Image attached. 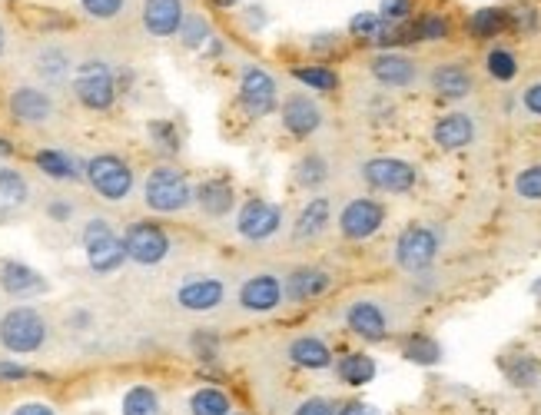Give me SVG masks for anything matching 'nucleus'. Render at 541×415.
<instances>
[{"label": "nucleus", "instance_id": "1", "mask_svg": "<svg viewBox=\"0 0 541 415\" xmlns=\"http://www.w3.org/2000/svg\"><path fill=\"white\" fill-rule=\"evenodd\" d=\"M47 336V319L34 306H14L0 316V346L14 352V356H34V352L44 349Z\"/></svg>", "mask_w": 541, "mask_h": 415}, {"label": "nucleus", "instance_id": "2", "mask_svg": "<svg viewBox=\"0 0 541 415\" xmlns=\"http://www.w3.org/2000/svg\"><path fill=\"white\" fill-rule=\"evenodd\" d=\"M143 203L153 213H183L193 203V190L176 166H156L143 183Z\"/></svg>", "mask_w": 541, "mask_h": 415}, {"label": "nucleus", "instance_id": "3", "mask_svg": "<svg viewBox=\"0 0 541 415\" xmlns=\"http://www.w3.org/2000/svg\"><path fill=\"white\" fill-rule=\"evenodd\" d=\"M83 249H87V263L93 273H113V269L123 266V240L113 233V226L107 220H90L83 226Z\"/></svg>", "mask_w": 541, "mask_h": 415}, {"label": "nucleus", "instance_id": "4", "mask_svg": "<svg viewBox=\"0 0 541 415\" xmlns=\"http://www.w3.org/2000/svg\"><path fill=\"white\" fill-rule=\"evenodd\" d=\"M74 93L87 110H110L117 100V80L103 60H87L74 74Z\"/></svg>", "mask_w": 541, "mask_h": 415}, {"label": "nucleus", "instance_id": "5", "mask_svg": "<svg viewBox=\"0 0 541 415\" xmlns=\"http://www.w3.org/2000/svg\"><path fill=\"white\" fill-rule=\"evenodd\" d=\"M87 183L97 190L103 200L120 203L133 193V170L113 153H100L87 163Z\"/></svg>", "mask_w": 541, "mask_h": 415}, {"label": "nucleus", "instance_id": "6", "mask_svg": "<svg viewBox=\"0 0 541 415\" xmlns=\"http://www.w3.org/2000/svg\"><path fill=\"white\" fill-rule=\"evenodd\" d=\"M123 253L137 266H160L170 256V236L156 223H130L123 233Z\"/></svg>", "mask_w": 541, "mask_h": 415}, {"label": "nucleus", "instance_id": "7", "mask_svg": "<svg viewBox=\"0 0 541 415\" xmlns=\"http://www.w3.org/2000/svg\"><path fill=\"white\" fill-rule=\"evenodd\" d=\"M435 256H439V233L429 230V226H409L399 240H395V263L405 273H425Z\"/></svg>", "mask_w": 541, "mask_h": 415}, {"label": "nucleus", "instance_id": "8", "mask_svg": "<svg viewBox=\"0 0 541 415\" xmlns=\"http://www.w3.org/2000/svg\"><path fill=\"white\" fill-rule=\"evenodd\" d=\"M382 223H386V206L372 196H356L339 213V233L352 243L372 240L382 230Z\"/></svg>", "mask_w": 541, "mask_h": 415}, {"label": "nucleus", "instance_id": "9", "mask_svg": "<svg viewBox=\"0 0 541 415\" xmlns=\"http://www.w3.org/2000/svg\"><path fill=\"white\" fill-rule=\"evenodd\" d=\"M362 180H366L372 190H382V193H409L412 186L419 183V173H415V166L405 160L376 157L362 166Z\"/></svg>", "mask_w": 541, "mask_h": 415}, {"label": "nucleus", "instance_id": "10", "mask_svg": "<svg viewBox=\"0 0 541 415\" xmlns=\"http://www.w3.org/2000/svg\"><path fill=\"white\" fill-rule=\"evenodd\" d=\"M279 223H283V213H279V206L266 203V200L243 203V210L236 216V230L249 243H263L269 236H276Z\"/></svg>", "mask_w": 541, "mask_h": 415}, {"label": "nucleus", "instance_id": "11", "mask_svg": "<svg viewBox=\"0 0 541 415\" xmlns=\"http://www.w3.org/2000/svg\"><path fill=\"white\" fill-rule=\"evenodd\" d=\"M239 100L249 117H266L276 110V83L263 67H246L239 77Z\"/></svg>", "mask_w": 541, "mask_h": 415}, {"label": "nucleus", "instance_id": "12", "mask_svg": "<svg viewBox=\"0 0 541 415\" xmlns=\"http://www.w3.org/2000/svg\"><path fill=\"white\" fill-rule=\"evenodd\" d=\"M226 299V286L223 279L216 276H193L176 289V303H180L186 313H213Z\"/></svg>", "mask_w": 541, "mask_h": 415}, {"label": "nucleus", "instance_id": "13", "mask_svg": "<svg viewBox=\"0 0 541 415\" xmlns=\"http://www.w3.org/2000/svg\"><path fill=\"white\" fill-rule=\"evenodd\" d=\"M283 303V279L273 273H256L239 286V306L246 313H273Z\"/></svg>", "mask_w": 541, "mask_h": 415}, {"label": "nucleus", "instance_id": "14", "mask_svg": "<svg viewBox=\"0 0 541 415\" xmlns=\"http://www.w3.org/2000/svg\"><path fill=\"white\" fill-rule=\"evenodd\" d=\"M346 326L366 342H382L389 336L386 309L379 303H372V299H356V303L346 309Z\"/></svg>", "mask_w": 541, "mask_h": 415}, {"label": "nucleus", "instance_id": "15", "mask_svg": "<svg viewBox=\"0 0 541 415\" xmlns=\"http://www.w3.org/2000/svg\"><path fill=\"white\" fill-rule=\"evenodd\" d=\"M10 113H14L17 123H27V127H40L54 117V100L50 93L37 90V87H17L7 100Z\"/></svg>", "mask_w": 541, "mask_h": 415}, {"label": "nucleus", "instance_id": "16", "mask_svg": "<svg viewBox=\"0 0 541 415\" xmlns=\"http://www.w3.org/2000/svg\"><path fill=\"white\" fill-rule=\"evenodd\" d=\"M143 27L153 37H173L183 27V0H143Z\"/></svg>", "mask_w": 541, "mask_h": 415}, {"label": "nucleus", "instance_id": "17", "mask_svg": "<svg viewBox=\"0 0 541 415\" xmlns=\"http://www.w3.org/2000/svg\"><path fill=\"white\" fill-rule=\"evenodd\" d=\"M283 127L293 133V137H309L322 127V110L316 100H309L306 93H293L283 103Z\"/></svg>", "mask_w": 541, "mask_h": 415}, {"label": "nucleus", "instance_id": "18", "mask_svg": "<svg viewBox=\"0 0 541 415\" xmlns=\"http://www.w3.org/2000/svg\"><path fill=\"white\" fill-rule=\"evenodd\" d=\"M372 77H376L382 87H412L415 77H419V67H415V60L402 57V54H392V50H386V54L372 57Z\"/></svg>", "mask_w": 541, "mask_h": 415}, {"label": "nucleus", "instance_id": "19", "mask_svg": "<svg viewBox=\"0 0 541 415\" xmlns=\"http://www.w3.org/2000/svg\"><path fill=\"white\" fill-rule=\"evenodd\" d=\"M0 286L10 296H37L47 289V279L30 269L27 263H17V259H4L0 263Z\"/></svg>", "mask_w": 541, "mask_h": 415}, {"label": "nucleus", "instance_id": "20", "mask_svg": "<svg viewBox=\"0 0 541 415\" xmlns=\"http://www.w3.org/2000/svg\"><path fill=\"white\" fill-rule=\"evenodd\" d=\"M329 286H332V276L326 269L303 266V269H293V273H289L283 293L293 299V303H309V299H319Z\"/></svg>", "mask_w": 541, "mask_h": 415}, {"label": "nucleus", "instance_id": "21", "mask_svg": "<svg viewBox=\"0 0 541 415\" xmlns=\"http://www.w3.org/2000/svg\"><path fill=\"white\" fill-rule=\"evenodd\" d=\"M432 137L442 150H465L475 140V120L468 113H449L435 123Z\"/></svg>", "mask_w": 541, "mask_h": 415}, {"label": "nucleus", "instance_id": "22", "mask_svg": "<svg viewBox=\"0 0 541 415\" xmlns=\"http://www.w3.org/2000/svg\"><path fill=\"white\" fill-rule=\"evenodd\" d=\"M329 220H332V206L329 200H309L303 206V213L296 216V226H293V240L296 243H309V240H319L322 233L329 230Z\"/></svg>", "mask_w": 541, "mask_h": 415}, {"label": "nucleus", "instance_id": "23", "mask_svg": "<svg viewBox=\"0 0 541 415\" xmlns=\"http://www.w3.org/2000/svg\"><path fill=\"white\" fill-rule=\"evenodd\" d=\"M432 90L442 100H465L472 93V74L462 64H439L432 70Z\"/></svg>", "mask_w": 541, "mask_h": 415}, {"label": "nucleus", "instance_id": "24", "mask_svg": "<svg viewBox=\"0 0 541 415\" xmlns=\"http://www.w3.org/2000/svg\"><path fill=\"white\" fill-rule=\"evenodd\" d=\"M196 203H200V210L206 216H226L233 210L236 196H233V183L223 180V176H213V180H206L196 186Z\"/></svg>", "mask_w": 541, "mask_h": 415}, {"label": "nucleus", "instance_id": "25", "mask_svg": "<svg viewBox=\"0 0 541 415\" xmlns=\"http://www.w3.org/2000/svg\"><path fill=\"white\" fill-rule=\"evenodd\" d=\"M289 359H293L299 369L322 372L332 366V349L319 336H299L293 339V346H289Z\"/></svg>", "mask_w": 541, "mask_h": 415}, {"label": "nucleus", "instance_id": "26", "mask_svg": "<svg viewBox=\"0 0 541 415\" xmlns=\"http://www.w3.org/2000/svg\"><path fill=\"white\" fill-rule=\"evenodd\" d=\"M336 372H339V379L346 382V386H369L372 379H376V359L366 356V352H349V356H342L336 362Z\"/></svg>", "mask_w": 541, "mask_h": 415}, {"label": "nucleus", "instance_id": "27", "mask_svg": "<svg viewBox=\"0 0 541 415\" xmlns=\"http://www.w3.org/2000/svg\"><path fill=\"white\" fill-rule=\"evenodd\" d=\"M512 24V17H508V10H498V7H482L475 10L472 17H468V34L478 37V40H488L495 34H502V30Z\"/></svg>", "mask_w": 541, "mask_h": 415}, {"label": "nucleus", "instance_id": "28", "mask_svg": "<svg viewBox=\"0 0 541 415\" xmlns=\"http://www.w3.org/2000/svg\"><path fill=\"white\" fill-rule=\"evenodd\" d=\"M402 356L405 362H415V366H435L442 359V346L432 336H425V332H415L402 346Z\"/></svg>", "mask_w": 541, "mask_h": 415}, {"label": "nucleus", "instance_id": "29", "mask_svg": "<svg viewBox=\"0 0 541 415\" xmlns=\"http://www.w3.org/2000/svg\"><path fill=\"white\" fill-rule=\"evenodd\" d=\"M190 412L193 415H230V396L223 389L203 386L190 396Z\"/></svg>", "mask_w": 541, "mask_h": 415}, {"label": "nucleus", "instance_id": "30", "mask_svg": "<svg viewBox=\"0 0 541 415\" xmlns=\"http://www.w3.org/2000/svg\"><path fill=\"white\" fill-rule=\"evenodd\" d=\"M30 196V186L24 180V173L10 170V166H0V203L4 206H24Z\"/></svg>", "mask_w": 541, "mask_h": 415}, {"label": "nucleus", "instance_id": "31", "mask_svg": "<svg viewBox=\"0 0 541 415\" xmlns=\"http://www.w3.org/2000/svg\"><path fill=\"white\" fill-rule=\"evenodd\" d=\"M123 415H160V396L153 386H133L123 396Z\"/></svg>", "mask_w": 541, "mask_h": 415}, {"label": "nucleus", "instance_id": "32", "mask_svg": "<svg viewBox=\"0 0 541 415\" xmlns=\"http://www.w3.org/2000/svg\"><path fill=\"white\" fill-rule=\"evenodd\" d=\"M296 183L299 186H306V190H316V186L326 183V176H329V163L319 157V153H309V157H303L296 163Z\"/></svg>", "mask_w": 541, "mask_h": 415}, {"label": "nucleus", "instance_id": "33", "mask_svg": "<svg viewBox=\"0 0 541 415\" xmlns=\"http://www.w3.org/2000/svg\"><path fill=\"white\" fill-rule=\"evenodd\" d=\"M34 160H37L40 170L50 176V180H77V170H74V163H70L67 153H60V150H40Z\"/></svg>", "mask_w": 541, "mask_h": 415}, {"label": "nucleus", "instance_id": "34", "mask_svg": "<svg viewBox=\"0 0 541 415\" xmlns=\"http://www.w3.org/2000/svg\"><path fill=\"white\" fill-rule=\"evenodd\" d=\"M293 77L299 83H306V87L312 90H336L339 87V74L336 70H329V67H322V64H312V67H293Z\"/></svg>", "mask_w": 541, "mask_h": 415}, {"label": "nucleus", "instance_id": "35", "mask_svg": "<svg viewBox=\"0 0 541 415\" xmlns=\"http://www.w3.org/2000/svg\"><path fill=\"white\" fill-rule=\"evenodd\" d=\"M485 70H488V77H492V80L508 83V80L518 77V60H515L512 50L498 47V50H492V54L485 57Z\"/></svg>", "mask_w": 541, "mask_h": 415}, {"label": "nucleus", "instance_id": "36", "mask_svg": "<svg viewBox=\"0 0 541 415\" xmlns=\"http://www.w3.org/2000/svg\"><path fill=\"white\" fill-rule=\"evenodd\" d=\"M37 74L47 77V80H54V83L64 80L70 74V60H67L64 50H57V47L44 50V54L37 57Z\"/></svg>", "mask_w": 541, "mask_h": 415}, {"label": "nucleus", "instance_id": "37", "mask_svg": "<svg viewBox=\"0 0 541 415\" xmlns=\"http://www.w3.org/2000/svg\"><path fill=\"white\" fill-rule=\"evenodd\" d=\"M412 34H415V40H442V37H449V20L442 14H425L412 24Z\"/></svg>", "mask_w": 541, "mask_h": 415}, {"label": "nucleus", "instance_id": "38", "mask_svg": "<svg viewBox=\"0 0 541 415\" xmlns=\"http://www.w3.org/2000/svg\"><path fill=\"white\" fill-rule=\"evenodd\" d=\"M505 372H508V379H512L515 386L528 389V386H535V379H538V362L528 359V356L512 359V362H505Z\"/></svg>", "mask_w": 541, "mask_h": 415}, {"label": "nucleus", "instance_id": "39", "mask_svg": "<svg viewBox=\"0 0 541 415\" xmlns=\"http://www.w3.org/2000/svg\"><path fill=\"white\" fill-rule=\"evenodd\" d=\"M515 193L522 200H541V163L538 166H528L515 176Z\"/></svg>", "mask_w": 541, "mask_h": 415}, {"label": "nucleus", "instance_id": "40", "mask_svg": "<svg viewBox=\"0 0 541 415\" xmlns=\"http://www.w3.org/2000/svg\"><path fill=\"white\" fill-rule=\"evenodd\" d=\"M150 137L156 140V147H160L163 153H176V150H180V137H176L173 123L153 120V123H150Z\"/></svg>", "mask_w": 541, "mask_h": 415}, {"label": "nucleus", "instance_id": "41", "mask_svg": "<svg viewBox=\"0 0 541 415\" xmlns=\"http://www.w3.org/2000/svg\"><path fill=\"white\" fill-rule=\"evenodd\" d=\"M127 0H80V7L87 10L93 20H113L123 10Z\"/></svg>", "mask_w": 541, "mask_h": 415}, {"label": "nucleus", "instance_id": "42", "mask_svg": "<svg viewBox=\"0 0 541 415\" xmlns=\"http://www.w3.org/2000/svg\"><path fill=\"white\" fill-rule=\"evenodd\" d=\"M379 27H382L379 14H356V17H352V24H349V34L359 37V40H372L379 34Z\"/></svg>", "mask_w": 541, "mask_h": 415}, {"label": "nucleus", "instance_id": "43", "mask_svg": "<svg viewBox=\"0 0 541 415\" xmlns=\"http://www.w3.org/2000/svg\"><path fill=\"white\" fill-rule=\"evenodd\" d=\"M180 34H183V44L186 47H200L203 40H206V34H210V27H206L203 17H186L183 27H180Z\"/></svg>", "mask_w": 541, "mask_h": 415}, {"label": "nucleus", "instance_id": "44", "mask_svg": "<svg viewBox=\"0 0 541 415\" xmlns=\"http://www.w3.org/2000/svg\"><path fill=\"white\" fill-rule=\"evenodd\" d=\"M409 14H412V0H382L379 7V17L386 24H402V20H409Z\"/></svg>", "mask_w": 541, "mask_h": 415}, {"label": "nucleus", "instance_id": "45", "mask_svg": "<svg viewBox=\"0 0 541 415\" xmlns=\"http://www.w3.org/2000/svg\"><path fill=\"white\" fill-rule=\"evenodd\" d=\"M293 415H336V406H332L329 399H322V396H309V399L299 402Z\"/></svg>", "mask_w": 541, "mask_h": 415}, {"label": "nucleus", "instance_id": "46", "mask_svg": "<svg viewBox=\"0 0 541 415\" xmlns=\"http://www.w3.org/2000/svg\"><path fill=\"white\" fill-rule=\"evenodd\" d=\"M512 17V24H518L522 30H535L538 27V10L532 7H522V10H515V14H508Z\"/></svg>", "mask_w": 541, "mask_h": 415}, {"label": "nucleus", "instance_id": "47", "mask_svg": "<svg viewBox=\"0 0 541 415\" xmlns=\"http://www.w3.org/2000/svg\"><path fill=\"white\" fill-rule=\"evenodd\" d=\"M522 103L528 113H535V117H541V83H532L525 93H522Z\"/></svg>", "mask_w": 541, "mask_h": 415}, {"label": "nucleus", "instance_id": "48", "mask_svg": "<svg viewBox=\"0 0 541 415\" xmlns=\"http://www.w3.org/2000/svg\"><path fill=\"white\" fill-rule=\"evenodd\" d=\"M10 415H57V412L54 406H47V402H20Z\"/></svg>", "mask_w": 541, "mask_h": 415}, {"label": "nucleus", "instance_id": "49", "mask_svg": "<svg viewBox=\"0 0 541 415\" xmlns=\"http://www.w3.org/2000/svg\"><path fill=\"white\" fill-rule=\"evenodd\" d=\"M0 379H7V382H17V379H30V369L24 366H17V362H0Z\"/></svg>", "mask_w": 541, "mask_h": 415}, {"label": "nucleus", "instance_id": "50", "mask_svg": "<svg viewBox=\"0 0 541 415\" xmlns=\"http://www.w3.org/2000/svg\"><path fill=\"white\" fill-rule=\"evenodd\" d=\"M196 352H200L203 359H213V356H216V339H213V332H196Z\"/></svg>", "mask_w": 541, "mask_h": 415}, {"label": "nucleus", "instance_id": "51", "mask_svg": "<svg viewBox=\"0 0 541 415\" xmlns=\"http://www.w3.org/2000/svg\"><path fill=\"white\" fill-rule=\"evenodd\" d=\"M336 415H379V409L366 406V402H346L342 409H336Z\"/></svg>", "mask_w": 541, "mask_h": 415}, {"label": "nucleus", "instance_id": "52", "mask_svg": "<svg viewBox=\"0 0 541 415\" xmlns=\"http://www.w3.org/2000/svg\"><path fill=\"white\" fill-rule=\"evenodd\" d=\"M50 216L64 223V220H70V216H74V206H70L67 200H54V203H50Z\"/></svg>", "mask_w": 541, "mask_h": 415}, {"label": "nucleus", "instance_id": "53", "mask_svg": "<svg viewBox=\"0 0 541 415\" xmlns=\"http://www.w3.org/2000/svg\"><path fill=\"white\" fill-rule=\"evenodd\" d=\"M7 153H14V147H10V140H0V157H7Z\"/></svg>", "mask_w": 541, "mask_h": 415}, {"label": "nucleus", "instance_id": "54", "mask_svg": "<svg viewBox=\"0 0 541 415\" xmlns=\"http://www.w3.org/2000/svg\"><path fill=\"white\" fill-rule=\"evenodd\" d=\"M213 4H220V7H236L239 0H213Z\"/></svg>", "mask_w": 541, "mask_h": 415}, {"label": "nucleus", "instance_id": "55", "mask_svg": "<svg viewBox=\"0 0 541 415\" xmlns=\"http://www.w3.org/2000/svg\"><path fill=\"white\" fill-rule=\"evenodd\" d=\"M4 44H7V40H4V27H0V54H4Z\"/></svg>", "mask_w": 541, "mask_h": 415}, {"label": "nucleus", "instance_id": "56", "mask_svg": "<svg viewBox=\"0 0 541 415\" xmlns=\"http://www.w3.org/2000/svg\"><path fill=\"white\" fill-rule=\"evenodd\" d=\"M230 415H243V412H230Z\"/></svg>", "mask_w": 541, "mask_h": 415}]
</instances>
